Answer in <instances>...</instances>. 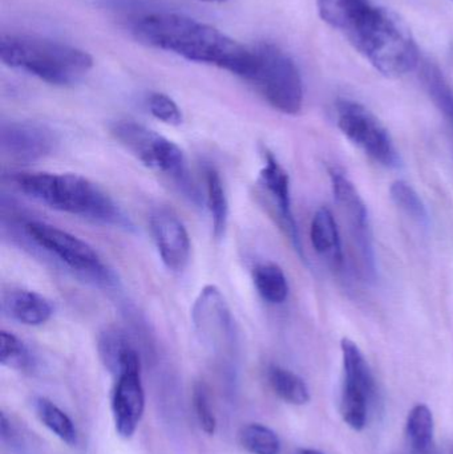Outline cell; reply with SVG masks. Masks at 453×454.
Returning a JSON list of instances; mask_svg holds the SVG:
<instances>
[{"label":"cell","mask_w":453,"mask_h":454,"mask_svg":"<svg viewBox=\"0 0 453 454\" xmlns=\"http://www.w3.org/2000/svg\"><path fill=\"white\" fill-rule=\"evenodd\" d=\"M371 5L369 0H316L321 18L345 35L354 28Z\"/></svg>","instance_id":"e0dca14e"},{"label":"cell","mask_w":453,"mask_h":454,"mask_svg":"<svg viewBox=\"0 0 453 454\" xmlns=\"http://www.w3.org/2000/svg\"><path fill=\"white\" fill-rule=\"evenodd\" d=\"M193 405L199 428H201L205 434L212 436V434H215L217 420H215V413H213L212 407H210L207 389H205L202 384H197V386L194 387Z\"/></svg>","instance_id":"83f0119b"},{"label":"cell","mask_w":453,"mask_h":454,"mask_svg":"<svg viewBox=\"0 0 453 454\" xmlns=\"http://www.w3.org/2000/svg\"><path fill=\"white\" fill-rule=\"evenodd\" d=\"M242 447L252 454H279L281 442L278 434L262 424H249L239 434Z\"/></svg>","instance_id":"cb8c5ba5"},{"label":"cell","mask_w":453,"mask_h":454,"mask_svg":"<svg viewBox=\"0 0 453 454\" xmlns=\"http://www.w3.org/2000/svg\"><path fill=\"white\" fill-rule=\"evenodd\" d=\"M56 136L50 128L36 122L5 121L0 127L3 160L13 165H29L50 156Z\"/></svg>","instance_id":"7c38bea8"},{"label":"cell","mask_w":453,"mask_h":454,"mask_svg":"<svg viewBox=\"0 0 453 454\" xmlns=\"http://www.w3.org/2000/svg\"><path fill=\"white\" fill-rule=\"evenodd\" d=\"M343 360V387L340 415L354 431L361 432L369 423L370 404L375 396V380L366 357L351 339L340 341Z\"/></svg>","instance_id":"9c48e42d"},{"label":"cell","mask_w":453,"mask_h":454,"mask_svg":"<svg viewBox=\"0 0 453 454\" xmlns=\"http://www.w3.org/2000/svg\"><path fill=\"white\" fill-rule=\"evenodd\" d=\"M151 230L162 263L172 271H183L191 258V238L173 210L159 207L151 215Z\"/></svg>","instance_id":"5bb4252c"},{"label":"cell","mask_w":453,"mask_h":454,"mask_svg":"<svg viewBox=\"0 0 453 454\" xmlns=\"http://www.w3.org/2000/svg\"><path fill=\"white\" fill-rule=\"evenodd\" d=\"M13 184L29 199L95 223L132 229L129 218L98 185L80 175L71 173H19Z\"/></svg>","instance_id":"7a4b0ae2"},{"label":"cell","mask_w":453,"mask_h":454,"mask_svg":"<svg viewBox=\"0 0 453 454\" xmlns=\"http://www.w3.org/2000/svg\"><path fill=\"white\" fill-rule=\"evenodd\" d=\"M149 112L160 121L168 125H180L183 122V114L176 101L165 93H151L148 98Z\"/></svg>","instance_id":"4316f807"},{"label":"cell","mask_w":453,"mask_h":454,"mask_svg":"<svg viewBox=\"0 0 453 454\" xmlns=\"http://www.w3.org/2000/svg\"><path fill=\"white\" fill-rule=\"evenodd\" d=\"M391 199L396 207L419 223H428V210L418 192L406 181H396L390 188Z\"/></svg>","instance_id":"484cf974"},{"label":"cell","mask_w":453,"mask_h":454,"mask_svg":"<svg viewBox=\"0 0 453 454\" xmlns=\"http://www.w3.org/2000/svg\"><path fill=\"white\" fill-rule=\"evenodd\" d=\"M263 157H265V162L260 172L261 185L268 194L270 204L273 205L281 229L289 238L298 255L305 261L300 232L293 215L289 175L271 152L266 151Z\"/></svg>","instance_id":"4fadbf2b"},{"label":"cell","mask_w":453,"mask_h":454,"mask_svg":"<svg viewBox=\"0 0 453 454\" xmlns=\"http://www.w3.org/2000/svg\"><path fill=\"white\" fill-rule=\"evenodd\" d=\"M329 176L335 202L350 226L354 242L358 246L359 254L362 256L364 272L369 277L374 278L375 251L366 204L356 191L355 185L348 180L345 173L335 168H330Z\"/></svg>","instance_id":"8fae6325"},{"label":"cell","mask_w":453,"mask_h":454,"mask_svg":"<svg viewBox=\"0 0 453 454\" xmlns=\"http://www.w3.org/2000/svg\"><path fill=\"white\" fill-rule=\"evenodd\" d=\"M111 132L144 165L169 176L189 199L199 202V194L189 175L185 154L177 144L144 125L127 120L114 122Z\"/></svg>","instance_id":"8992f818"},{"label":"cell","mask_w":453,"mask_h":454,"mask_svg":"<svg viewBox=\"0 0 453 454\" xmlns=\"http://www.w3.org/2000/svg\"><path fill=\"white\" fill-rule=\"evenodd\" d=\"M346 37L383 76H404L419 63L411 29L388 8L371 5Z\"/></svg>","instance_id":"3957f363"},{"label":"cell","mask_w":453,"mask_h":454,"mask_svg":"<svg viewBox=\"0 0 453 454\" xmlns=\"http://www.w3.org/2000/svg\"><path fill=\"white\" fill-rule=\"evenodd\" d=\"M300 454H324L316 450H303Z\"/></svg>","instance_id":"f1b7e54d"},{"label":"cell","mask_w":453,"mask_h":454,"mask_svg":"<svg viewBox=\"0 0 453 454\" xmlns=\"http://www.w3.org/2000/svg\"><path fill=\"white\" fill-rule=\"evenodd\" d=\"M24 231L35 245L72 271L104 285L113 283V272L105 267L95 248L80 238L40 221H29Z\"/></svg>","instance_id":"52a82bcc"},{"label":"cell","mask_w":453,"mask_h":454,"mask_svg":"<svg viewBox=\"0 0 453 454\" xmlns=\"http://www.w3.org/2000/svg\"><path fill=\"white\" fill-rule=\"evenodd\" d=\"M337 117L343 135L367 156L390 169L401 167V156L390 132L366 106L342 98L337 103Z\"/></svg>","instance_id":"ba28073f"},{"label":"cell","mask_w":453,"mask_h":454,"mask_svg":"<svg viewBox=\"0 0 453 454\" xmlns=\"http://www.w3.org/2000/svg\"><path fill=\"white\" fill-rule=\"evenodd\" d=\"M254 67L247 82L277 111L298 114L302 109L303 84L300 69L292 58L273 43L252 47Z\"/></svg>","instance_id":"5b68a950"},{"label":"cell","mask_w":453,"mask_h":454,"mask_svg":"<svg viewBox=\"0 0 453 454\" xmlns=\"http://www.w3.org/2000/svg\"><path fill=\"white\" fill-rule=\"evenodd\" d=\"M310 239L314 250L324 256L332 267L340 269L343 264L342 242L334 215L327 207H321L314 215L310 227Z\"/></svg>","instance_id":"2e32d148"},{"label":"cell","mask_w":453,"mask_h":454,"mask_svg":"<svg viewBox=\"0 0 453 454\" xmlns=\"http://www.w3.org/2000/svg\"><path fill=\"white\" fill-rule=\"evenodd\" d=\"M2 309L11 319L31 327L44 325L53 315L52 303L45 296L29 290L5 293Z\"/></svg>","instance_id":"9a60e30c"},{"label":"cell","mask_w":453,"mask_h":454,"mask_svg":"<svg viewBox=\"0 0 453 454\" xmlns=\"http://www.w3.org/2000/svg\"><path fill=\"white\" fill-rule=\"evenodd\" d=\"M132 34L149 47L226 69L245 80L254 67L252 48L245 47L210 24L181 13H146L133 21Z\"/></svg>","instance_id":"6da1fadb"},{"label":"cell","mask_w":453,"mask_h":454,"mask_svg":"<svg viewBox=\"0 0 453 454\" xmlns=\"http://www.w3.org/2000/svg\"><path fill=\"white\" fill-rule=\"evenodd\" d=\"M253 280L261 298L270 304H282L289 296V282L284 270L276 263L258 264Z\"/></svg>","instance_id":"ffe728a7"},{"label":"cell","mask_w":453,"mask_h":454,"mask_svg":"<svg viewBox=\"0 0 453 454\" xmlns=\"http://www.w3.org/2000/svg\"><path fill=\"white\" fill-rule=\"evenodd\" d=\"M422 79L428 95L453 129V87L447 82L443 72L431 63L423 67Z\"/></svg>","instance_id":"603a6c76"},{"label":"cell","mask_w":453,"mask_h":454,"mask_svg":"<svg viewBox=\"0 0 453 454\" xmlns=\"http://www.w3.org/2000/svg\"><path fill=\"white\" fill-rule=\"evenodd\" d=\"M0 59L10 68L59 87L77 84L93 67L92 56L80 48L28 35H2Z\"/></svg>","instance_id":"277c9868"},{"label":"cell","mask_w":453,"mask_h":454,"mask_svg":"<svg viewBox=\"0 0 453 454\" xmlns=\"http://www.w3.org/2000/svg\"><path fill=\"white\" fill-rule=\"evenodd\" d=\"M0 364L16 371H27L34 364L28 347L13 333H0Z\"/></svg>","instance_id":"d4e9b609"},{"label":"cell","mask_w":453,"mask_h":454,"mask_svg":"<svg viewBox=\"0 0 453 454\" xmlns=\"http://www.w3.org/2000/svg\"><path fill=\"white\" fill-rule=\"evenodd\" d=\"M407 439L412 450L419 454L428 453L433 447L435 423L430 408L425 404L412 408L407 418Z\"/></svg>","instance_id":"7402d4cb"},{"label":"cell","mask_w":453,"mask_h":454,"mask_svg":"<svg viewBox=\"0 0 453 454\" xmlns=\"http://www.w3.org/2000/svg\"><path fill=\"white\" fill-rule=\"evenodd\" d=\"M205 180H207V202L210 217H212L213 234L221 239L225 235L226 227H228V196H226L223 178L215 168H207Z\"/></svg>","instance_id":"ac0fdd59"},{"label":"cell","mask_w":453,"mask_h":454,"mask_svg":"<svg viewBox=\"0 0 453 454\" xmlns=\"http://www.w3.org/2000/svg\"><path fill=\"white\" fill-rule=\"evenodd\" d=\"M269 384L274 394L293 405H305L310 402V389L301 376L279 365H271L268 371Z\"/></svg>","instance_id":"d6986e66"},{"label":"cell","mask_w":453,"mask_h":454,"mask_svg":"<svg viewBox=\"0 0 453 454\" xmlns=\"http://www.w3.org/2000/svg\"><path fill=\"white\" fill-rule=\"evenodd\" d=\"M114 373L117 379L112 394V415L117 434L128 440L137 431L145 411L140 356L132 344L122 352Z\"/></svg>","instance_id":"30bf717a"},{"label":"cell","mask_w":453,"mask_h":454,"mask_svg":"<svg viewBox=\"0 0 453 454\" xmlns=\"http://www.w3.org/2000/svg\"><path fill=\"white\" fill-rule=\"evenodd\" d=\"M35 411L43 426L50 429L61 442L71 447L77 444V431L74 421L55 403L45 397H39L35 402Z\"/></svg>","instance_id":"44dd1931"}]
</instances>
